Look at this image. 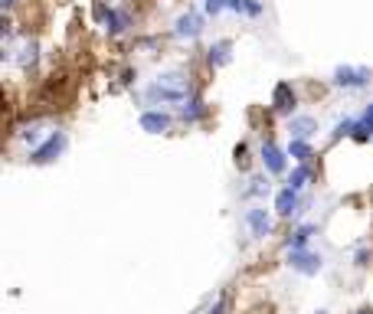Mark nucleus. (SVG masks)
I'll return each mask as SVG.
<instances>
[{
    "label": "nucleus",
    "instance_id": "7ed1b4c3",
    "mask_svg": "<svg viewBox=\"0 0 373 314\" xmlns=\"http://www.w3.org/2000/svg\"><path fill=\"white\" fill-rule=\"evenodd\" d=\"M95 20L102 23V30L108 33V37H122L124 30L131 26V13H124V10H115V7H108L105 0H99L95 3Z\"/></svg>",
    "mask_w": 373,
    "mask_h": 314
},
{
    "label": "nucleus",
    "instance_id": "1a4fd4ad",
    "mask_svg": "<svg viewBox=\"0 0 373 314\" xmlns=\"http://www.w3.org/2000/svg\"><path fill=\"white\" fill-rule=\"evenodd\" d=\"M272 112L282 115V118L298 115V95H295V88L288 86V82H278V86L272 88Z\"/></svg>",
    "mask_w": 373,
    "mask_h": 314
},
{
    "label": "nucleus",
    "instance_id": "cd10ccee",
    "mask_svg": "<svg viewBox=\"0 0 373 314\" xmlns=\"http://www.w3.org/2000/svg\"><path fill=\"white\" fill-rule=\"evenodd\" d=\"M357 314H370V311H357Z\"/></svg>",
    "mask_w": 373,
    "mask_h": 314
},
{
    "label": "nucleus",
    "instance_id": "b1692460",
    "mask_svg": "<svg viewBox=\"0 0 373 314\" xmlns=\"http://www.w3.org/2000/svg\"><path fill=\"white\" fill-rule=\"evenodd\" d=\"M223 10H229V0H203V13L207 17H220Z\"/></svg>",
    "mask_w": 373,
    "mask_h": 314
},
{
    "label": "nucleus",
    "instance_id": "f3484780",
    "mask_svg": "<svg viewBox=\"0 0 373 314\" xmlns=\"http://www.w3.org/2000/svg\"><path fill=\"white\" fill-rule=\"evenodd\" d=\"M229 10L236 13V17H252V20H259L262 13H265V3H262V0H229Z\"/></svg>",
    "mask_w": 373,
    "mask_h": 314
},
{
    "label": "nucleus",
    "instance_id": "bb28decb",
    "mask_svg": "<svg viewBox=\"0 0 373 314\" xmlns=\"http://www.w3.org/2000/svg\"><path fill=\"white\" fill-rule=\"evenodd\" d=\"M314 314H327V311H324V308H321V311H314Z\"/></svg>",
    "mask_w": 373,
    "mask_h": 314
},
{
    "label": "nucleus",
    "instance_id": "412c9836",
    "mask_svg": "<svg viewBox=\"0 0 373 314\" xmlns=\"http://www.w3.org/2000/svg\"><path fill=\"white\" fill-rule=\"evenodd\" d=\"M285 184H288V187H295V190L301 193V190H305V187L311 184V167H308V164H298V167H295V170L288 174Z\"/></svg>",
    "mask_w": 373,
    "mask_h": 314
},
{
    "label": "nucleus",
    "instance_id": "393cba45",
    "mask_svg": "<svg viewBox=\"0 0 373 314\" xmlns=\"http://www.w3.org/2000/svg\"><path fill=\"white\" fill-rule=\"evenodd\" d=\"M354 265H357V268H367V265H370V249H357L354 252Z\"/></svg>",
    "mask_w": 373,
    "mask_h": 314
},
{
    "label": "nucleus",
    "instance_id": "9b49d317",
    "mask_svg": "<svg viewBox=\"0 0 373 314\" xmlns=\"http://www.w3.org/2000/svg\"><path fill=\"white\" fill-rule=\"evenodd\" d=\"M275 213L278 216H301V197L295 187H282L275 190Z\"/></svg>",
    "mask_w": 373,
    "mask_h": 314
},
{
    "label": "nucleus",
    "instance_id": "20e7f679",
    "mask_svg": "<svg viewBox=\"0 0 373 314\" xmlns=\"http://www.w3.org/2000/svg\"><path fill=\"white\" fill-rule=\"evenodd\" d=\"M66 144H69L66 131H50V138L43 141L39 148H33V151H30V164H39V167H46V164H52L62 151H66Z\"/></svg>",
    "mask_w": 373,
    "mask_h": 314
},
{
    "label": "nucleus",
    "instance_id": "9d476101",
    "mask_svg": "<svg viewBox=\"0 0 373 314\" xmlns=\"http://www.w3.org/2000/svg\"><path fill=\"white\" fill-rule=\"evenodd\" d=\"M137 125H141L144 135H167L171 125H174V115L164 112V108H148V112H141Z\"/></svg>",
    "mask_w": 373,
    "mask_h": 314
},
{
    "label": "nucleus",
    "instance_id": "0eeeda50",
    "mask_svg": "<svg viewBox=\"0 0 373 314\" xmlns=\"http://www.w3.org/2000/svg\"><path fill=\"white\" fill-rule=\"evenodd\" d=\"M259 161L262 167H265V174H285L288 170V151H282L275 141H262V148H259Z\"/></svg>",
    "mask_w": 373,
    "mask_h": 314
},
{
    "label": "nucleus",
    "instance_id": "2eb2a0df",
    "mask_svg": "<svg viewBox=\"0 0 373 314\" xmlns=\"http://www.w3.org/2000/svg\"><path fill=\"white\" fill-rule=\"evenodd\" d=\"M354 141H361V144H367V141H373V101L363 108L361 115H357V125H354V135H350Z\"/></svg>",
    "mask_w": 373,
    "mask_h": 314
},
{
    "label": "nucleus",
    "instance_id": "a211bd4d",
    "mask_svg": "<svg viewBox=\"0 0 373 314\" xmlns=\"http://www.w3.org/2000/svg\"><path fill=\"white\" fill-rule=\"evenodd\" d=\"M269 193H272V184H269V177L265 174L249 177V187L242 190V197H259V200H265Z\"/></svg>",
    "mask_w": 373,
    "mask_h": 314
},
{
    "label": "nucleus",
    "instance_id": "f8f14e48",
    "mask_svg": "<svg viewBox=\"0 0 373 314\" xmlns=\"http://www.w3.org/2000/svg\"><path fill=\"white\" fill-rule=\"evenodd\" d=\"M288 135L291 138H314L318 135V118L314 115H291L288 118Z\"/></svg>",
    "mask_w": 373,
    "mask_h": 314
},
{
    "label": "nucleus",
    "instance_id": "ddd939ff",
    "mask_svg": "<svg viewBox=\"0 0 373 314\" xmlns=\"http://www.w3.org/2000/svg\"><path fill=\"white\" fill-rule=\"evenodd\" d=\"M203 115H207V105H203L200 95H190L184 105H177V118L186 121V125H197V121H203Z\"/></svg>",
    "mask_w": 373,
    "mask_h": 314
},
{
    "label": "nucleus",
    "instance_id": "4be33fe9",
    "mask_svg": "<svg viewBox=\"0 0 373 314\" xmlns=\"http://www.w3.org/2000/svg\"><path fill=\"white\" fill-rule=\"evenodd\" d=\"M288 157H295L298 164H308L311 161V144L305 138H291V144H288Z\"/></svg>",
    "mask_w": 373,
    "mask_h": 314
},
{
    "label": "nucleus",
    "instance_id": "423d86ee",
    "mask_svg": "<svg viewBox=\"0 0 373 314\" xmlns=\"http://www.w3.org/2000/svg\"><path fill=\"white\" fill-rule=\"evenodd\" d=\"M288 268L298 272V275H318L324 268V255L311 249H291L288 252Z\"/></svg>",
    "mask_w": 373,
    "mask_h": 314
},
{
    "label": "nucleus",
    "instance_id": "4468645a",
    "mask_svg": "<svg viewBox=\"0 0 373 314\" xmlns=\"http://www.w3.org/2000/svg\"><path fill=\"white\" fill-rule=\"evenodd\" d=\"M207 63H210L213 69L229 66L233 63V43H229V39H216V43H210V50H207Z\"/></svg>",
    "mask_w": 373,
    "mask_h": 314
},
{
    "label": "nucleus",
    "instance_id": "dca6fc26",
    "mask_svg": "<svg viewBox=\"0 0 373 314\" xmlns=\"http://www.w3.org/2000/svg\"><path fill=\"white\" fill-rule=\"evenodd\" d=\"M314 233H318V223H301V226L285 239V249L288 252H291V249H308V242H311Z\"/></svg>",
    "mask_w": 373,
    "mask_h": 314
},
{
    "label": "nucleus",
    "instance_id": "f03ea898",
    "mask_svg": "<svg viewBox=\"0 0 373 314\" xmlns=\"http://www.w3.org/2000/svg\"><path fill=\"white\" fill-rule=\"evenodd\" d=\"M373 82V72L367 66H337L334 72H331V86L334 88H350V92H357V88H367Z\"/></svg>",
    "mask_w": 373,
    "mask_h": 314
},
{
    "label": "nucleus",
    "instance_id": "aec40b11",
    "mask_svg": "<svg viewBox=\"0 0 373 314\" xmlns=\"http://www.w3.org/2000/svg\"><path fill=\"white\" fill-rule=\"evenodd\" d=\"M13 59H17V66H20V69H33V66H37V43H33V39H26Z\"/></svg>",
    "mask_w": 373,
    "mask_h": 314
},
{
    "label": "nucleus",
    "instance_id": "39448f33",
    "mask_svg": "<svg viewBox=\"0 0 373 314\" xmlns=\"http://www.w3.org/2000/svg\"><path fill=\"white\" fill-rule=\"evenodd\" d=\"M203 26H207V13L200 10H184L180 17L174 20V30H171V37L174 39H197L200 33H203Z\"/></svg>",
    "mask_w": 373,
    "mask_h": 314
},
{
    "label": "nucleus",
    "instance_id": "5701e85b",
    "mask_svg": "<svg viewBox=\"0 0 373 314\" xmlns=\"http://www.w3.org/2000/svg\"><path fill=\"white\" fill-rule=\"evenodd\" d=\"M354 125H357V118H350V115H344V118H341V121H337V125L331 128V141L350 138V135H354Z\"/></svg>",
    "mask_w": 373,
    "mask_h": 314
},
{
    "label": "nucleus",
    "instance_id": "6e6552de",
    "mask_svg": "<svg viewBox=\"0 0 373 314\" xmlns=\"http://www.w3.org/2000/svg\"><path fill=\"white\" fill-rule=\"evenodd\" d=\"M242 219H246V226H249V233H252V239H269V236H272V216H269V210H265L262 203H252Z\"/></svg>",
    "mask_w": 373,
    "mask_h": 314
},
{
    "label": "nucleus",
    "instance_id": "6ab92c4d",
    "mask_svg": "<svg viewBox=\"0 0 373 314\" xmlns=\"http://www.w3.org/2000/svg\"><path fill=\"white\" fill-rule=\"evenodd\" d=\"M17 138L23 141V144H30V151H33V148H39V144H43V141L50 138V131H46V128L39 125H30V128H23V131H20V135H17Z\"/></svg>",
    "mask_w": 373,
    "mask_h": 314
},
{
    "label": "nucleus",
    "instance_id": "f257e3e1",
    "mask_svg": "<svg viewBox=\"0 0 373 314\" xmlns=\"http://www.w3.org/2000/svg\"><path fill=\"white\" fill-rule=\"evenodd\" d=\"M144 99L148 105H184L190 99V82H186L184 69H171V72H161V76L148 82L144 88Z\"/></svg>",
    "mask_w": 373,
    "mask_h": 314
},
{
    "label": "nucleus",
    "instance_id": "a878e982",
    "mask_svg": "<svg viewBox=\"0 0 373 314\" xmlns=\"http://www.w3.org/2000/svg\"><path fill=\"white\" fill-rule=\"evenodd\" d=\"M0 7H3V10H13V7H17V0H0Z\"/></svg>",
    "mask_w": 373,
    "mask_h": 314
}]
</instances>
